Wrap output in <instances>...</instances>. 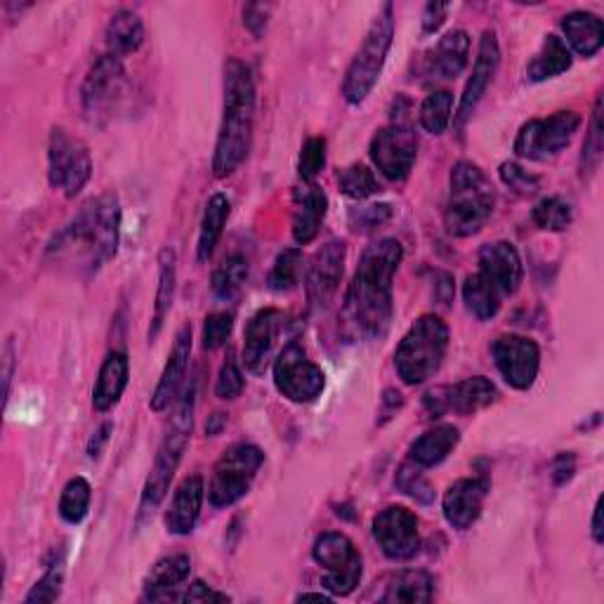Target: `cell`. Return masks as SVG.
Instances as JSON below:
<instances>
[{"instance_id":"cell-1","label":"cell","mask_w":604,"mask_h":604,"mask_svg":"<svg viewBox=\"0 0 604 604\" xmlns=\"http://www.w3.org/2000/svg\"><path fill=\"white\" fill-rule=\"evenodd\" d=\"M404 260L396 239H381L364 251L345 295V316L352 329L369 340L383 338L394 312V274Z\"/></svg>"},{"instance_id":"cell-2","label":"cell","mask_w":604,"mask_h":604,"mask_svg":"<svg viewBox=\"0 0 604 604\" xmlns=\"http://www.w3.org/2000/svg\"><path fill=\"white\" fill-rule=\"evenodd\" d=\"M119 239L121 203L113 194H104L81 205L64 230L54 234L48 255L76 264L85 274H98L117 255Z\"/></svg>"},{"instance_id":"cell-3","label":"cell","mask_w":604,"mask_h":604,"mask_svg":"<svg viewBox=\"0 0 604 604\" xmlns=\"http://www.w3.org/2000/svg\"><path fill=\"white\" fill-rule=\"evenodd\" d=\"M255 83L253 73L241 60L224 62V109L220 135L213 154V175L230 178L245 161L253 142Z\"/></svg>"},{"instance_id":"cell-4","label":"cell","mask_w":604,"mask_h":604,"mask_svg":"<svg viewBox=\"0 0 604 604\" xmlns=\"http://www.w3.org/2000/svg\"><path fill=\"white\" fill-rule=\"evenodd\" d=\"M496 192L484 170L472 161H459L451 168L449 203L444 211V226L451 236L465 239L484 230L494 215Z\"/></svg>"},{"instance_id":"cell-5","label":"cell","mask_w":604,"mask_h":604,"mask_svg":"<svg viewBox=\"0 0 604 604\" xmlns=\"http://www.w3.org/2000/svg\"><path fill=\"white\" fill-rule=\"evenodd\" d=\"M194 409H197V381L187 385L182 392L180 402L175 406L173 419H170L165 434L161 440V446L157 451L154 465L149 470V477L142 489V501H140V513H154L165 499L170 482H173L175 472L184 459V451L192 440V427H194Z\"/></svg>"},{"instance_id":"cell-6","label":"cell","mask_w":604,"mask_h":604,"mask_svg":"<svg viewBox=\"0 0 604 604\" xmlns=\"http://www.w3.org/2000/svg\"><path fill=\"white\" fill-rule=\"evenodd\" d=\"M449 350V326L437 314H423L411 324L394 352V366L406 385H423L440 371Z\"/></svg>"},{"instance_id":"cell-7","label":"cell","mask_w":604,"mask_h":604,"mask_svg":"<svg viewBox=\"0 0 604 604\" xmlns=\"http://www.w3.org/2000/svg\"><path fill=\"white\" fill-rule=\"evenodd\" d=\"M394 41V8L390 3L375 14L362 48L354 54L343 81V98L348 104H362L381 79L387 52Z\"/></svg>"},{"instance_id":"cell-8","label":"cell","mask_w":604,"mask_h":604,"mask_svg":"<svg viewBox=\"0 0 604 604\" xmlns=\"http://www.w3.org/2000/svg\"><path fill=\"white\" fill-rule=\"evenodd\" d=\"M264 463V453L255 444H234L226 449L213 467L208 484V501L213 507H230L251 491L258 470Z\"/></svg>"},{"instance_id":"cell-9","label":"cell","mask_w":604,"mask_h":604,"mask_svg":"<svg viewBox=\"0 0 604 604\" xmlns=\"http://www.w3.org/2000/svg\"><path fill=\"white\" fill-rule=\"evenodd\" d=\"M92 178V157L83 140L71 138L64 128H52L48 140V180L67 199L79 197Z\"/></svg>"},{"instance_id":"cell-10","label":"cell","mask_w":604,"mask_h":604,"mask_svg":"<svg viewBox=\"0 0 604 604\" xmlns=\"http://www.w3.org/2000/svg\"><path fill=\"white\" fill-rule=\"evenodd\" d=\"M312 557L321 570H324L321 585H324L331 595H338V597L352 595L356 591V585L362 583V574H364L362 555H359L356 545L352 543L350 536L340 532L321 534L314 541Z\"/></svg>"},{"instance_id":"cell-11","label":"cell","mask_w":604,"mask_h":604,"mask_svg":"<svg viewBox=\"0 0 604 604\" xmlns=\"http://www.w3.org/2000/svg\"><path fill=\"white\" fill-rule=\"evenodd\" d=\"M581 128L576 111H557L547 119L526 121L515 138V154L528 161H547L570 147Z\"/></svg>"},{"instance_id":"cell-12","label":"cell","mask_w":604,"mask_h":604,"mask_svg":"<svg viewBox=\"0 0 604 604\" xmlns=\"http://www.w3.org/2000/svg\"><path fill=\"white\" fill-rule=\"evenodd\" d=\"M274 385L295 404H310L326 387V373L298 343L281 350L274 362Z\"/></svg>"},{"instance_id":"cell-13","label":"cell","mask_w":604,"mask_h":604,"mask_svg":"<svg viewBox=\"0 0 604 604\" xmlns=\"http://www.w3.org/2000/svg\"><path fill=\"white\" fill-rule=\"evenodd\" d=\"M369 154L383 178L390 182H404L419 159V138L411 125L390 123L375 132Z\"/></svg>"},{"instance_id":"cell-14","label":"cell","mask_w":604,"mask_h":604,"mask_svg":"<svg viewBox=\"0 0 604 604\" xmlns=\"http://www.w3.org/2000/svg\"><path fill=\"white\" fill-rule=\"evenodd\" d=\"M125 88V69L123 60L113 54H102L98 62H94L83 81V109L90 121L107 119L109 113L117 109V104L123 98Z\"/></svg>"},{"instance_id":"cell-15","label":"cell","mask_w":604,"mask_h":604,"mask_svg":"<svg viewBox=\"0 0 604 604\" xmlns=\"http://www.w3.org/2000/svg\"><path fill=\"white\" fill-rule=\"evenodd\" d=\"M373 538L385 557L404 562L421 551L419 517L404 505H390L373 520Z\"/></svg>"},{"instance_id":"cell-16","label":"cell","mask_w":604,"mask_h":604,"mask_svg":"<svg viewBox=\"0 0 604 604\" xmlns=\"http://www.w3.org/2000/svg\"><path fill=\"white\" fill-rule=\"evenodd\" d=\"M496 369L503 381L515 390H528L538 378L541 369V350L532 338L524 335H501L491 345Z\"/></svg>"},{"instance_id":"cell-17","label":"cell","mask_w":604,"mask_h":604,"mask_svg":"<svg viewBox=\"0 0 604 604\" xmlns=\"http://www.w3.org/2000/svg\"><path fill=\"white\" fill-rule=\"evenodd\" d=\"M345 260V241H329L312 255L305 276V291L312 310H326L331 305V300L340 289V281H343Z\"/></svg>"},{"instance_id":"cell-18","label":"cell","mask_w":604,"mask_h":604,"mask_svg":"<svg viewBox=\"0 0 604 604\" xmlns=\"http://www.w3.org/2000/svg\"><path fill=\"white\" fill-rule=\"evenodd\" d=\"M283 329V314L274 308L255 312L249 324L243 329V366L249 369L253 375L264 373L270 366V359L276 345V338Z\"/></svg>"},{"instance_id":"cell-19","label":"cell","mask_w":604,"mask_h":604,"mask_svg":"<svg viewBox=\"0 0 604 604\" xmlns=\"http://www.w3.org/2000/svg\"><path fill=\"white\" fill-rule=\"evenodd\" d=\"M499 64H501V48H499L496 31H484L480 38L475 67H472V76H470V81H467V85L463 90V98H461L459 117H456L459 128L472 117V113H475V109L486 94L491 81H494Z\"/></svg>"},{"instance_id":"cell-20","label":"cell","mask_w":604,"mask_h":604,"mask_svg":"<svg viewBox=\"0 0 604 604\" xmlns=\"http://www.w3.org/2000/svg\"><path fill=\"white\" fill-rule=\"evenodd\" d=\"M480 274L501 295H515L524 276V264L515 245L510 241H494L482 245Z\"/></svg>"},{"instance_id":"cell-21","label":"cell","mask_w":604,"mask_h":604,"mask_svg":"<svg viewBox=\"0 0 604 604\" xmlns=\"http://www.w3.org/2000/svg\"><path fill=\"white\" fill-rule=\"evenodd\" d=\"M489 489H491L489 477H467V480L453 482L446 489L444 501H442L446 522L453 528H459V532L470 528L482 515Z\"/></svg>"},{"instance_id":"cell-22","label":"cell","mask_w":604,"mask_h":604,"mask_svg":"<svg viewBox=\"0 0 604 604\" xmlns=\"http://www.w3.org/2000/svg\"><path fill=\"white\" fill-rule=\"evenodd\" d=\"M189 356H192V324H184L175 333L173 350H170V354H168V362H165L163 373L159 378V385L149 400L151 411L161 413L178 400V394H180L182 383L187 378Z\"/></svg>"},{"instance_id":"cell-23","label":"cell","mask_w":604,"mask_h":604,"mask_svg":"<svg viewBox=\"0 0 604 604\" xmlns=\"http://www.w3.org/2000/svg\"><path fill=\"white\" fill-rule=\"evenodd\" d=\"M205 499V482L194 472V475H187L180 486L175 489L173 499H170V505L165 510V528L175 536H187L194 532V526L199 522L201 507Z\"/></svg>"},{"instance_id":"cell-24","label":"cell","mask_w":604,"mask_h":604,"mask_svg":"<svg viewBox=\"0 0 604 604\" xmlns=\"http://www.w3.org/2000/svg\"><path fill=\"white\" fill-rule=\"evenodd\" d=\"M329 211V197L321 187L308 182L295 189L293 197V239L298 245H308L316 239L321 222Z\"/></svg>"},{"instance_id":"cell-25","label":"cell","mask_w":604,"mask_h":604,"mask_svg":"<svg viewBox=\"0 0 604 604\" xmlns=\"http://www.w3.org/2000/svg\"><path fill=\"white\" fill-rule=\"evenodd\" d=\"M189 572H192V560H189V555L175 553L161 557L144 578L142 600H178V588H182V583L189 578Z\"/></svg>"},{"instance_id":"cell-26","label":"cell","mask_w":604,"mask_h":604,"mask_svg":"<svg viewBox=\"0 0 604 604\" xmlns=\"http://www.w3.org/2000/svg\"><path fill=\"white\" fill-rule=\"evenodd\" d=\"M128 381H130L128 354L121 350L109 352L100 366L98 383H94V390H92L94 411L104 413V411H111L113 406H117L128 387Z\"/></svg>"},{"instance_id":"cell-27","label":"cell","mask_w":604,"mask_h":604,"mask_svg":"<svg viewBox=\"0 0 604 604\" xmlns=\"http://www.w3.org/2000/svg\"><path fill=\"white\" fill-rule=\"evenodd\" d=\"M496 396V385L484 375H472L456 385H444L446 413L453 411L459 415H475L477 411L494 404Z\"/></svg>"},{"instance_id":"cell-28","label":"cell","mask_w":604,"mask_h":604,"mask_svg":"<svg viewBox=\"0 0 604 604\" xmlns=\"http://www.w3.org/2000/svg\"><path fill=\"white\" fill-rule=\"evenodd\" d=\"M461 430L456 425H434L423 432L409 449V461L421 467H434L449 459V453L459 446Z\"/></svg>"},{"instance_id":"cell-29","label":"cell","mask_w":604,"mask_h":604,"mask_svg":"<svg viewBox=\"0 0 604 604\" xmlns=\"http://www.w3.org/2000/svg\"><path fill=\"white\" fill-rule=\"evenodd\" d=\"M470 62V36L463 29H453L440 38L430 57V71L440 79H459Z\"/></svg>"},{"instance_id":"cell-30","label":"cell","mask_w":604,"mask_h":604,"mask_svg":"<svg viewBox=\"0 0 604 604\" xmlns=\"http://www.w3.org/2000/svg\"><path fill=\"white\" fill-rule=\"evenodd\" d=\"M562 31L566 38V48L574 50L578 57L597 54L604 43V27L602 19L593 12H572L562 19Z\"/></svg>"},{"instance_id":"cell-31","label":"cell","mask_w":604,"mask_h":604,"mask_svg":"<svg viewBox=\"0 0 604 604\" xmlns=\"http://www.w3.org/2000/svg\"><path fill=\"white\" fill-rule=\"evenodd\" d=\"M381 585L383 591L375 595L378 602H409V604L430 602L434 588L432 576L421 570H404L390 574Z\"/></svg>"},{"instance_id":"cell-32","label":"cell","mask_w":604,"mask_h":604,"mask_svg":"<svg viewBox=\"0 0 604 604\" xmlns=\"http://www.w3.org/2000/svg\"><path fill=\"white\" fill-rule=\"evenodd\" d=\"M572 50L566 48V43L557 36H545L538 52L534 54V60L526 67V79L532 83H543L551 81L555 76L570 71L572 69Z\"/></svg>"},{"instance_id":"cell-33","label":"cell","mask_w":604,"mask_h":604,"mask_svg":"<svg viewBox=\"0 0 604 604\" xmlns=\"http://www.w3.org/2000/svg\"><path fill=\"white\" fill-rule=\"evenodd\" d=\"M175 286H178V255L173 249H163L159 255V289L154 300V316H151L149 326V343H154L159 338L163 321L170 308H173Z\"/></svg>"},{"instance_id":"cell-34","label":"cell","mask_w":604,"mask_h":604,"mask_svg":"<svg viewBox=\"0 0 604 604\" xmlns=\"http://www.w3.org/2000/svg\"><path fill=\"white\" fill-rule=\"evenodd\" d=\"M142 43H144V24L135 12L119 10L109 19V24H107L109 54L123 60V57L138 52Z\"/></svg>"},{"instance_id":"cell-35","label":"cell","mask_w":604,"mask_h":604,"mask_svg":"<svg viewBox=\"0 0 604 604\" xmlns=\"http://www.w3.org/2000/svg\"><path fill=\"white\" fill-rule=\"evenodd\" d=\"M230 199L224 194H213L211 201L205 203L203 220H201V230H199V243H197V255L201 262L211 258L218 249V243L222 239L226 218H230Z\"/></svg>"},{"instance_id":"cell-36","label":"cell","mask_w":604,"mask_h":604,"mask_svg":"<svg viewBox=\"0 0 604 604\" xmlns=\"http://www.w3.org/2000/svg\"><path fill=\"white\" fill-rule=\"evenodd\" d=\"M249 272L251 260L245 258L243 251H232L230 255H224L213 272V293L220 300H234L241 293L245 279H249Z\"/></svg>"},{"instance_id":"cell-37","label":"cell","mask_w":604,"mask_h":604,"mask_svg":"<svg viewBox=\"0 0 604 604\" xmlns=\"http://www.w3.org/2000/svg\"><path fill=\"white\" fill-rule=\"evenodd\" d=\"M501 293L477 272L470 274L463 283V300L470 314L480 321H491L501 312Z\"/></svg>"},{"instance_id":"cell-38","label":"cell","mask_w":604,"mask_h":604,"mask_svg":"<svg viewBox=\"0 0 604 604\" xmlns=\"http://www.w3.org/2000/svg\"><path fill=\"white\" fill-rule=\"evenodd\" d=\"M90 501H92L90 482L85 477H71L62 489L57 510H60V517L67 524H81L88 517Z\"/></svg>"},{"instance_id":"cell-39","label":"cell","mask_w":604,"mask_h":604,"mask_svg":"<svg viewBox=\"0 0 604 604\" xmlns=\"http://www.w3.org/2000/svg\"><path fill=\"white\" fill-rule=\"evenodd\" d=\"M453 113V94L449 90L430 92L421 104L419 121L430 132V135H444L446 128L451 125Z\"/></svg>"},{"instance_id":"cell-40","label":"cell","mask_w":604,"mask_h":604,"mask_svg":"<svg viewBox=\"0 0 604 604\" xmlns=\"http://www.w3.org/2000/svg\"><path fill=\"white\" fill-rule=\"evenodd\" d=\"M532 220L543 232H564L574 220V208L562 197H545L534 205Z\"/></svg>"},{"instance_id":"cell-41","label":"cell","mask_w":604,"mask_h":604,"mask_svg":"<svg viewBox=\"0 0 604 604\" xmlns=\"http://www.w3.org/2000/svg\"><path fill=\"white\" fill-rule=\"evenodd\" d=\"M338 187L345 197L356 199V201H364V199L381 192V182H378L373 170L364 163H354V165H348V168L340 170Z\"/></svg>"},{"instance_id":"cell-42","label":"cell","mask_w":604,"mask_h":604,"mask_svg":"<svg viewBox=\"0 0 604 604\" xmlns=\"http://www.w3.org/2000/svg\"><path fill=\"white\" fill-rule=\"evenodd\" d=\"M300 270H302V251H298V249L281 251L272 264V272L268 279L270 289L276 293H289V291L298 289Z\"/></svg>"},{"instance_id":"cell-43","label":"cell","mask_w":604,"mask_h":604,"mask_svg":"<svg viewBox=\"0 0 604 604\" xmlns=\"http://www.w3.org/2000/svg\"><path fill=\"white\" fill-rule=\"evenodd\" d=\"M602 161V98L595 100L591 128L585 132L581 151V178H591Z\"/></svg>"},{"instance_id":"cell-44","label":"cell","mask_w":604,"mask_h":604,"mask_svg":"<svg viewBox=\"0 0 604 604\" xmlns=\"http://www.w3.org/2000/svg\"><path fill=\"white\" fill-rule=\"evenodd\" d=\"M64 553L48 564V570L43 574V578L38 581L33 588L27 593L24 602L27 604H36V602H54L60 600L62 588H64Z\"/></svg>"},{"instance_id":"cell-45","label":"cell","mask_w":604,"mask_h":604,"mask_svg":"<svg viewBox=\"0 0 604 604\" xmlns=\"http://www.w3.org/2000/svg\"><path fill=\"white\" fill-rule=\"evenodd\" d=\"M421 470H423L421 465H415L411 461L400 465V470H396L394 484H396V489L402 491V494H406L413 501L427 505V503L434 501V489H432V484L427 482V477L423 475Z\"/></svg>"},{"instance_id":"cell-46","label":"cell","mask_w":604,"mask_h":604,"mask_svg":"<svg viewBox=\"0 0 604 604\" xmlns=\"http://www.w3.org/2000/svg\"><path fill=\"white\" fill-rule=\"evenodd\" d=\"M243 392V373L239 369V362L234 352L230 350L226 352V359L220 366V373H218V381H215V396L218 400H236V396Z\"/></svg>"},{"instance_id":"cell-47","label":"cell","mask_w":604,"mask_h":604,"mask_svg":"<svg viewBox=\"0 0 604 604\" xmlns=\"http://www.w3.org/2000/svg\"><path fill=\"white\" fill-rule=\"evenodd\" d=\"M326 165V140L324 138H310L300 151V178L305 182H314V178Z\"/></svg>"},{"instance_id":"cell-48","label":"cell","mask_w":604,"mask_h":604,"mask_svg":"<svg viewBox=\"0 0 604 604\" xmlns=\"http://www.w3.org/2000/svg\"><path fill=\"white\" fill-rule=\"evenodd\" d=\"M234 329V316L230 312H213L203 321V348L220 350L230 340Z\"/></svg>"},{"instance_id":"cell-49","label":"cell","mask_w":604,"mask_h":604,"mask_svg":"<svg viewBox=\"0 0 604 604\" xmlns=\"http://www.w3.org/2000/svg\"><path fill=\"white\" fill-rule=\"evenodd\" d=\"M499 175H501L503 184L513 189V192H517V194L528 197V194L538 192L541 180H538L534 173H528V170H524V168H522L520 163H515V161H505V163H501Z\"/></svg>"},{"instance_id":"cell-50","label":"cell","mask_w":604,"mask_h":604,"mask_svg":"<svg viewBox=\"0 0 604 604\" xmlns=\"http://www.w3.org/2000/svg\"><path fill=\"white\" fill-rule=\"evenodd\" d=\"M268 22H270V6L251 3V6L243 8V27L249 29L255 38H260L264 33Z\"/></svg>"},{"instance_id":"cell-51","label":"cell","mask_w":604,"mask_h":604,"mask_svg":"<svg viewBox=\"0 0 604 604\" xmlns=\"http://www.w3.org/2000/svg\"><path fill=\"white\" fill-rule=\"evenodd\" d=\"M178 600L180 602H230V595L213 591L211 585H205L203 581H194L187 585V591Z\"/></svg>"},{"instance_id":"cell-52","label":"cell","mask_w":604,"mask_h":604,"mask_svg":"<svg viewBox=\"0 0 604 604\" xmlns=\"http://www.w3.org/2000/svg\"><path fill=\"white\" fill-rule=\"evenodd\" d=\"M14 371H17V348H14V338H8L6 345H3V400H6V404L10 400Z\"/></svg>"},{"instance_id":"cell-53","label":"cell","mask_w":604,"mask_h":604,"mask_svg":"<svg viewBox=\"0 0 604 604\" xmlns=\"http://www.w3.org/2000/svg\"><path fill=\"white\" fill-rule=\"evenodd\" d=\"M574 472H576V456L574 453H557L555 461H553V482L557 486L566 484L572 477H574Z\"/></svg>"},{"instance_id":"cell-54","label":"cell","mask_w":604,"mask_h":604,"mask_svg":"<svg viewBox=\"0 0 604 604\" xmlns=\"http://www.w3.org/2000/svg\"><path fill=\"white\" fill-rule=\"evenodd\" d=\"M390 218V205L381 203V205H369L359 211V226L356 230H373V226L383 224Z\"/></svg>"},{"instance_id":"cell-55","label":"cell","mask_w":604,"mask_h":604,"mask_svg":"<svg viewBox=\"0 0 604 604\" xmlns=\"http://www.w3.org/2000/svg\"><path fill=\"white\" fill-rule=\"evenodd\" d=\"M449 10H451V6H446V3H427L425 12H423V33L440 31L442 24L446 22Z\"/></svg>"},{"instance_id":"cell-56","label":"cell","mask_w":604,"mask_h":604,"mask_svg":"<svg viewBox=\"0 0 604 604\" xmlns=\"http://www.w3.org/2000/svg\"><path fill=\"white\" fill-rule=\"evenodd\" d=\"M453 293H456V289H453V276L449 272H434V283H432L434 300L446 308L451 305Z\"/></svg>"},{"instance_id":"cell-57","label":"cell","mask_w":604,"mask_h":604,"mask_svg":"<svg viewBox=\"0 0 604 604\" xmlns=\"http://www.w3.org/2000/svg\"><path fill=\"white\" fill-rule=\"evenodd\" d=\"M111 432H113V423H104L100 425V430L92 434L90 442H88V456L90 459H100V453L104 451L107 442L111 440Z\"/></svg>"},{"instance_id":"cell-58","label":"cell","mask_w":604,"mask_h":604,"mask_svg":"<svg viewBox=\"0 0 604 604\" xmlns=\"http://www.w3.org/2000/svg\"><path fill=\"white\" fill-rule=\"evenodd\" d=\"M402 406V394L396 390H385V396H383V409H381V415L383 421L392 419V415L396 413V409Z\"/></svg>"},{"instance_id":"cell-59","label":"cell","mask_w":604,"mask_h":604,"mask_svg":"<svg viewBox=\"0 0 604 604\" xmlns=\"http://www.w3.org/2000/svg\"><path fill=\"white\" fill-rule=\"evenodd\" d=\"M593 541L600 545L604 541V532H602V499H597L595 510H593V528H591Z\"/></svg>"},{"instance_id":"cell-60","label":"cell","mask_w":604,"mask_h":604,"mask_svg":"<svg viewBox=\"0 0 604 604\" xmlns=\"http://www.w3.org/2000/svg\"><path fill=\"white\" fill-rule=\"evenodd\" d=\"M226 423V415L224 413H213L211 415V421H208L205 423V434H211V437H215V434H220V430H222V425Z\"/></svg>"},{"instance_id":"cell-61","label":"cell","mask_w":604,"mask_h":604,"mask_svg":"<svg viewBox=\"0 0 604 604\" xmlns=\"http://www.w3.org/2000/svg\"><path fill=\"white\" fill-rule=\"evenodd\" d=\"M331 602L333 597L331 595H326V593H300L298 595V602Z\"/></svg>"}]
</instances>
